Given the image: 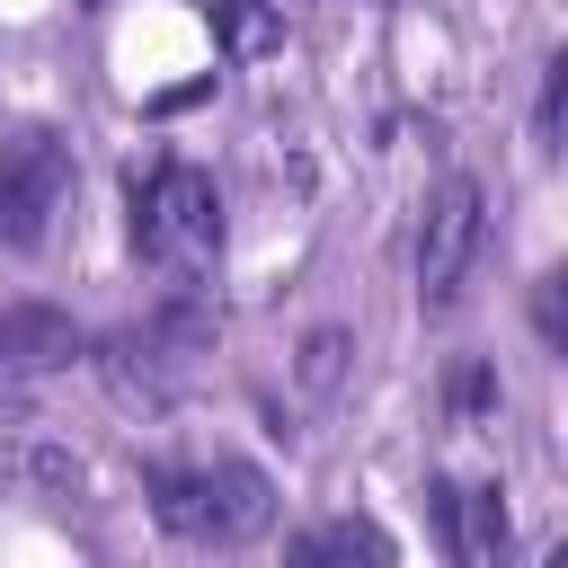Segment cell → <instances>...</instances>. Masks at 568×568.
I'll return each mask as SVG.
<instances>
[{"label": "cell", "mask_w": 568, "mask_h": 568, "mask_svg": "<svg viewBox=\"0 0 568 568\" xmlns=\"http://www.w3.org/2000/svg\"><path fill=\"white\" fill-rule=\"evenodd\" d=\"M559 115H568V62L550 53V62H541V106H532V133H541V151H559Z\"/></svg>", "instance_id": "10"}, {"label": "cell", "mask_w": 568, "mask_h": 568, "mask_svg": "<svg viewBox=\"0 0 568 568\" xmlns=\"http://www.w3.org/2000/svg\"><path fill=\"white\" fill-rule=\"evenodd\" d=\"M0 479H36V488H71V462H62V453H36V444H0Z\"/></svg>", "instance_id": "9"}, {"label": "cell", "mask_w": 568, "mask_h": 568, "mask_svg": "<svg viewBox=\"0 0 568 568\" xmlns=\"http://www.w3.org/2000/svg\"><path fill=\"white\" fill-rule=\"evenodd\" d=\"M337 364H346V337H337V328H320V337L302 346V382H311V390H328V382H337Z\"/></svg>", "instance_id": "11"}, {"label": "cell", "mask_w": 568, "mask_h": 568, "mask_svg": "<svg viewBox=\"0 0 568 568\" xmlns=\"http://www.w3.org/2000/svg\"><path fill=\"white\" fill-rule=\"evenodd\" d=\"M488 399H497V382H488L479 364H462V373H453V417H479Z\"/></svg>", "instance_id": "13"}, {"label": "cell", "mask_w": 568, "mask_h": 568, "mask_svg": "<svg viewBox=\"0 0 568 568\" xmlns=\"http://www.w3.org/2000/svg\"><path fill=\"white\" fill-rule=\"evenodd\" d=\"M435 497H444V524H453V559L488 568L506 550V497L497 488H435Z\"/></svg>", "instance_id": "6"}, {"label": "cell", "mask_w": 568, "mask_h": 568, "mask_svg": "<svg viewBox=\"0 0 568 568\" xmlns=\"http://www.w3.org/2000/svg\"><path fill=\"white\" fill-rule=\"evenodd\" d=\"M479 204H488L479 178H444L426 195V222H417V293H426V311H444L462 293V275L479 257V222H488Z\"/></svg>", "instance_id": "4"}, {"label": "cell", "mask_w": 568, "mask_h": 568, "mask_svg": "<svg viewBox=\"0 0 568 568\" xmlns=\"http://www.w3.org/2000/svg\"><path fill=\"white\" fill-rule=\"evenodd\" d=\"M151 515H160L178 541L240 550V541H257V532H266V515H275V488H266V470H248V462L151 470Z\"/></svg>", "instance_id": "1"}, {"label": "cell", "mask_w": 568, "mask_h": 568, "mask_svg": "<svg viewBox=\"0 0 568 568\" xmlns=\"http://www.w3.org/2000/svg\"><path fill=\"white\" fill-rule=\"evenodd\" d=\"M532 328H541V346H559V337H568V320H559V275H541V284H532Z\"/></svg>", "instance_id": "12"}, {"label": "cell", "mask_w": 568, "mask_h": 568, "mask_svg": "<svg viewBox=\"0 0 568 568\" xmlns=\"http://www.w3.org/2000/svg\"><path fill=\"white\" fill-rule=\"evenodd\" d=\"M204 18L222 27V44H231L240 62H248V53H266V44L284 36V27H275V9H257V0H204Z\"/></svg>", "instance_id": "8"}, {"label": "cell", "mask_w": 568, "mask_h": 568, "mask_svg": "<svg viewBox=\"0 0 568 568\" xmlns=\"http://www.w3.org/2000/svg\"><path fill=\"white\" fill-rule=\"evenodd\" d=\"M62 195H71V151L53 133L0 142V240L9 248H36L53 231V213H62Z\"/></svg>", "instance_id": "3"}, {"label": "cell", "mask_w": 568, "mask_h": 568, "mask_svg": "<svg viewBox=\"0 0 568 568\" xmlns=\"http://www.w3.org/2000/svg\"><path fill=\"white\" fill-rule=\"evenodd\" d=\"M133 248L151 266H169V275L213 266V248H222V195H213V178L186 169V160L133 169Z\"/></svg>", "instance_id": "2"}, {"label": "cell", "mask_w": 568, "mask_h": 568, "mask_svg": "<svg viewBox=\"0 0 568 568\" xmlns=\"http://www.w3.org/2000/svg\"><path fill=\"white\" fill-rule=\"evenodd\" d=\"M293 559H302V568H320V559H373V568H382V559H390V532L364 524V515H337V524H311V532L293 541Z\"/></svg>", "instance_id": "7"}, {"label": "cell", "mask_w": 568, "mask_h": 568, "mask_svg": "<svg viewBox=\"0 0 568 568\" xmlns=\"http://www.w3.org/2000/svg\"><path fill=\"white\" fill-rule=\"evenodd\" d=\"M71 355H89L80 320L53 311V302H0V373H62Z\"/></svg>", "instance_id": "5"}]
</instances>
